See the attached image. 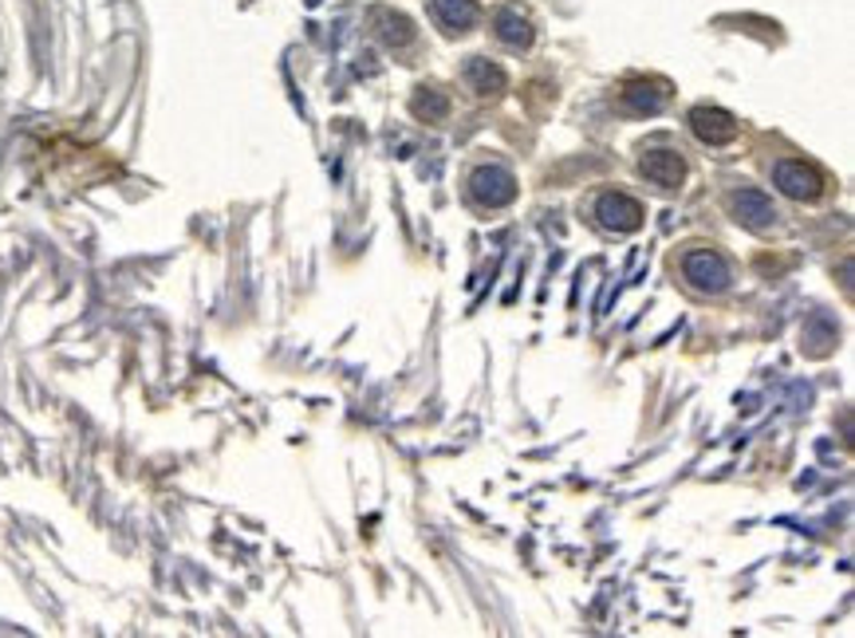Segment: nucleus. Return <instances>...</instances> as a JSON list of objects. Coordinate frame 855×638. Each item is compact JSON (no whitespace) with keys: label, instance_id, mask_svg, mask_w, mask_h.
Segmentation results:
<instances>
[{"label":"nucleus","instance_id":"9","mask_svg":"<svg viewBox=\"0 0 855 638\" xmlns=\"http://www.w3.org/2000/svg\"><path fill=\"white\" fill-rule=\"evenodd\" d=\"M430 9L446 32H466V28H474L477 17H481L477 0H430Z\"/></svg>","mask_w":855,"mask_h":638},{"label":"nucleus","instance_id":"7","mask_svg":"<svg viewBox=\"0 0 855 638\" xmlns=\"http://www.w3.org/2000/svg\"><path fill=\"white\" fill-rule=\"evenodd\" d=\"M670 99V83H663V79H635V83H627V91H623V107L627 111H658V107Z\"/></svg>","mask_w":855,"mask_h":638},{"label":"nucleus","instance_id":"10","mask_svg":"<svg viewBox=\"0 0 855 638\" xmlns=\"http://www.w3.org/2000/svg\"><path fill=\"white\" fill-rule=\"evenodd\" d=\"M466 79L474 83L477 96H501V91H505V71L497 68V63L481 60V56L466 63Z\"/></svg>","mask_w":855,"mask_h":638},{"label":"nucleus","instance_id":"5","mask_svg":"<svg viewBox=\"0 0 855 638\" xmlns=\"http://www.w3.org/2000/svg\"><path fill=\"white\" fill-rule=\"evenodd\" d=\"M596 217L615 233H635L643 225V206L635 198H627V193H604L596 206Z\"/></svg>","mask_w":855,"mask_h":638},{"label":"nucleus","instance_id":"11","mask_svg":"<svg viewBox=\"0 0 855 638\" xmlns=\"http://www.w3.org/2000/svg\"><path fill=\"white\" fill-rule=\"evenodd\" d=\"M497 40L509 43V48H528V43H533V28H528V20L520 17V12L505 9L501 17H497Z\"/></svg>","mask_w":855,"mask_h":638},{"label":"nucleus","instance_id":"3","mask_svg":"<svg viewBox=\"0 0 855 638\" xmlns=\"http://www.w3.org/2000/svg\"><path fill=\"white\" fill-rule=\"evenodd\" d=\"M773 181H777V190L785 193V198L793 201H816L824 193V178L813 170V166H804L796 162V158H785V162H777V170H773Z\"/></svg>","mask_w":855,"mask_h":638},{"label":"nucleus","instance_id":"4","mask_svg":"<svg viewBox=\"0 0 855 638\" xmlns=\"http://www.w3.org/2000/svg\"><path fill=\"white\" fill-rule=\"evenodd\" d=\"M690 127L702 142L709 147H729L737 139V119L729 111H717V107H698L690 111Z\"/></svg>","mask_w":855,"mask_h":638},{"label":"nucleus","instance_id":"1","mask_svg":"<svg viewBox=\"0 0 855 638\" xmlns=\"http://www.w3.org/2000/svg\"><path fill=\"white\" fill-rule=\"evenodd\" d=\"M683 277L690 280L698 292H726L729 280H734V272H729L726 257L714 249H698L690 252V257L683 260Z\"/></svg>","mask_w":855,"mask_h":638},{"label":"nucleus","instance_id":"8","mask_svg":"<svg viewBox=\"0 0 855 638\" xmlns=\"http://www.w3.org/2000/svg\"><path fill=\"white\" fill-rule=\"evenodd\" d=\"M734 213H737V221L749 225V229H769V225L777 221V209H773V201L760 190L734 193Z\"/></svg>","mask_w":855,"mask_h":638},{"label":"nucleus","instance_id":"12","mask_svg":"<svg viewBox=\"0 0 855 638\" xmlns=\"http://www.w3.org/2000/svg\"><path fill=\"white\" fill-rule=\"evenodd\" d=\"M415 111H418V114H426V119H446L449 103L438 96V91H426V87H422V91H418V96H415Z\"/></svg>","mask_w":855,"mask_h":638},{"label":"nucleus","instance_id":"6","mask_svg":"<svg viewBox=\"0 0 855 638\" xmlns=\"http://www.w3.org/2000/svg\"><path fill=\"white\" fill-rule=\"evenodd\" d=\"M643 173L663 190H678L686 178V162L674 150H650V154H643Z\"/></svg>","mask_w":855,"mask_h":638},{"label":"nucleus","instance_id":"2","mask_svg":"<svg viewBox=\"0 0 855 638\" xmlns=\"http://www.w3.org/2000/svg\"><path fill=\"white\" fill-rule=\"evenodd\" d=\"M469 193L477 198V206L501 209L517 198V178H513L505 166H481V170L469 178Z\"/></svg>","mask_w":855,"mask_h":638}]
</instances>
